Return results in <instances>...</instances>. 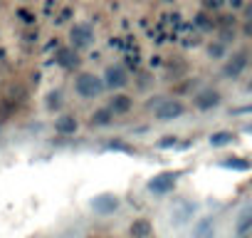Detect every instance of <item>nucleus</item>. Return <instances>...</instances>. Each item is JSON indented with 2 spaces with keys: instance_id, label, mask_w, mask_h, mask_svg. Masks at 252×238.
I'll return each instance as SVG.
<instances>
[{
  "instance_id": "f257e3e1",
  "label": "nucleus",
  "mask_w": 252,
  "mask_h": 238,
  "mask_svg": "<svg viewBox=\"0 0 252 238\" xmlns=\"http://www.w3.org/2000/svg\"><path fill=\"white\" fill-rule=\"evenodd\" d=\"M106 92V84L99 75L94 72H79L74 77V94L82 97V99H96Z\"/></svg>"
},
{
  "instance_id": "f03ea898",
  "label": "nucleus",
  "mask_w": 252,
  "mask_h": 238,
  "mask_svg": "<svg viewBox=\"0 0 252 238\" xmlns=\"http://www.w3.org/2000/svg\"><path fill=\"white\" fill-rule=\"evenodd\" d=\"M154 107V117L158 119V122H176V119H181L186 114V104L176 97H166V99H158Z\"/></svg>"
},
{
  "instance_id": "7ed1b4c3",
  "label": "nucleus",
  "mask_w": 252,
  "mask_h": 238,
  "mask_svg": "<svg viewBox=\"0 0 252 238\" xmlns=\"http://www.w3.org/2000/svg\"><path fill=\"white\" fill-rule=\"evenodd\" d=\"M101 79H104L106 89H111V92H121L126 84L131 82V75H129V70H126L121 62H111V65H106Z\"/></svg>"
},
{
  "instance_id": "20e7f679",
  "label": "nucleus",
  "mask_w": 252,
  "mask_h": 238,
  "mask_svg": "<svg viewBox=\"0 0 252 238\" xmlns=\"http://www.w3.org/2000/svg\"><path fill=\"white\" fill-rule=\"evenodd\" d=\"M247 65H250V52L247 50H235V52H230L225 60H222V77L225 79H237L245 70H247Z\"/></svg>"
},
{
  "instance_id": "39448f33",
  "label": "nucleus",
  "mask_w": 252,
  "mask_h": 238,
  "mask_svg": "<svg viewBox=\"0 0 252 238\" xmlns=\"http://www.w3.org/2000/svg\"><path fill=\"white\" fill-rule=\"evenodd\" d=\"M178 176H181V171H161V174H156V176L149 179L146 189H149L154 196H168V194L176 189Z\"/></svg>"
},
{
  "instance_id": "423d86ee",
  "label": "nucleus",
  "mask_w": 252,
  "mask_h": 238,
  "mask_svg": "<svg viewBox=\"0 0 252 238\" xmlns=\"http://www.w3.org/2000/svg\"><path fill=\"white\" fill-rule=\"evenodd\" d=\"M69 45L74 50H87L94 45V30L87 23H74L69 28Z\"/></svg>"
},
{
  "instance_id": "0eeeda50",
  "label": "nucleus",
  "mask_w": 252,
  "mask_h": 238,
  "mask_svg": "<svg viewBox=\"0 0 252 238\" xmlns=\"http://www.w3.org/2000/svg\"><path fill=\"white\" fill-rule=\"evenodd\" d=\"M222 104V94L213 87H205V89H198L195 97H193V107L198 112H213Z\"/></svg>"
},
{
  "instance_id": "6e6552de",
  "label": "nucleus",
  "mask_w": 252,
  "mask_h": 238,
  "mask_svg": "<svg viewBox=\"0 0 252 238\" xmlns=\"http://www.w3.org/2000/svg\"><path fill=\"white\" fill-rule=\"evenodd\" d=\"M119 206H121V198L116 194H99L89 201V208L96 216H111V213L119 211Z\"/></svg>"
},
{
  "instance_id": "1a4fd4ad",
  "label": "nucleus",
  "mask_w": 252,
  "mask_h": 238,
  "mask_svg": "<svg viewBox=\"0 0 252 238\" xmlns=\"http://www.w3.org/2000/svg\"><path fill=\"white\" fill-rule=\"evenodd\" d=\"M126 233H129V238H154V221L149 216H136L129 221Z\"/></svg>"
},
{
  "instance_id": "9d476101",
  "label": "nucleus",
  "mask_w": 252,
  "mask_h": 238,
  "mask_svg": "<svg viewBox=\"0 0 252 238\" xmlns=\"http://www.w3.org/2000/svg\"><path fill=\"white\" fill-rule=\"evenodd\" d=\"M55 62L62 70H74V67H79V50H74L72 45H64L55 52Z\"/></svg>"
},
{
  "instance_id": "9b49d317",
  "label": "nucleus",
  "mask_w": 252,
  "mask_h": 238,
  "mask_svg": "<svg viewBox=\"0 0 252 238\" xmlns=\"http://www.w3.org/2000/svg\"><path fill=\"white\" fill-rule=\"evenodd\" d=\"M106 107H109V109H111L116 117H121V114H129V112L134 109V97H131V94H126V92H114Z\"/></svg>"
},
{
  "instance_id": "f8f14e48",
  "label": "nucleus",
  "mask_w": 252,
  "mask_h": 238,
  "mask_svg": "<svg viewBox=\"0 0 252 238\" xmlns=\"http://www.w3.org/2000/svg\"><path fill=\"white\" fill-rule=\"evenodd\" d=\"M114 112L109 109V107H99V109H94L92 114H89V127L92 129H106V127H111L114 124Z\"/></svg>"
},
{
  "instance_id": "ddd939ff",
  "label": "nucleus",
  "mask_w": 252,
  "mask_h": 238,
  "mask_svg": "<svg viewBox=\"0 0 252 238\" xmlns=\"http://www.w3.org/2000/svg\"><path fill=\"white\" fill-rule=\"evenodd\" d=\"M77 129H79V122H77L74 114H60V117L55 119V132H57L60 137H72Z\"/></svg>"
},
{
  "instance_id": "4468645a",
  "label": "nucleus",
  "mask_w": 252,
  "mask_h": 238,
  "mask_svg": "<svg viewBox=\"0 0 252 238\" xmlns=\"http://www.w3.org/2000/svg\"><path fill=\"white\" fill-rule=\"evenodd\" d=\"M252 233V206H245L235 218V236H250Z\"/></svg>"
},
{
  "instance_id": "2eb2a0df",
  "label": "nucleus",
  "mask_w": 252,
  "mask_h": 238,
  "mask_svg": "<svg viewBox=\"0 0 252 238\" xmlns=\"http://www.w3.org/2000/svg\"><path fill=\"white\" fill-rule=\"evenodd\" d=\"M237 137L232 134V132H227V129H222V132H213L210 137H208V144L213 147V149H222V147H227V144H232Z\"/></svg>"
},
{
  "instance_id": "dca6fc26",
  "label": "nucleus",
  "mask_w": 252,
  "mask_h": 238,
  "mask_svg": "<svg viewBox=\"0 0 252 238\" xmlns=\"http://www.w3.org/2000/svg\"><path fill=\"white\" fill-rule=\"evenodd\" d=\"M220 166L232 169V171H250L252 169V161L245 159V157H227L225 161H220Z\"/></svg>"
},
{
  "instance_id": "f3484780",
  "label": "nucleus",
  "mask_w": 252,
  "mask_h": 238,
  "mask_svg": "<svg viewBox=\"0 0 252 238\" xmlns=\"http://www.w3.org/2000/svg\"><path fill=\"white\" fill-rule=\"evenodd\" d=\"M205 52H208L210 60H225V57H227V45H225L222 40H213V42L205 47Z\"/></svg>"
},
{
  "instance_id": "a211bd4d",
  "label": "nucleus",
  "mask_w": 252,
  "mask_h": 238,
  "mask_svg": "<svg viewBox=\"0 0 252 238\" xmlns=\"http://www.w3.org/2000/svg\"><path fill=\"white\" fill-rule=\"evenodd\" d=\"M242 33L252 38V0H250V3L245 5V10H242Z\"/></svg>"
},
{
  "instance_id": "6ab92c4d",
  "label": "nucleus",
  "mask_w": 252,
  "mask_h": 238,
  "mask_svg": "<svg viewBox=\"0 0 252 238\" xmlns=\"http://www.w3.org/2000/svg\"><path fill=\"white\" fill-rule=\"evenodd\" d=\"M45 107H47L50 112L60 109V107H62V92H60V89H52V92L47 94V102H45Z\"/></svg>"
},
{
  "instance_id": "aec40b11",
  "label": "nucleus",
  "mask_w": 252,
  "mask_h": 238,
  "mask_svg": "<svg viewBox=\"0 0 252 238\" xmlns=\"http://www.w3.org/2000/svg\"><path fill=\"white\" fill-rule=\"evenodd\" d=\"M176 144V137H163V142H158V147H173Z\"/></svg>"
},
{
  "instance_id": "412c9836",
  "label": "nucleus",
  "mask_w": 252,
  "mask_h": 238,
  "mask_svg": "<svg viewBox=\"0 0 252 238\" xmlns=\"http://www.w3.org/2000/svg\"><path fill=\"white\" fill-rule=\"evenodd\" d=\"M245 92H250V94H252V79H250V82L245 84Z\"/></svg>"
},
{
  "instance_id": "4be33fe9",
  "label": "nucleus",
  "mask_w": 252,
  "mask_h": 238,
  "mask_svg": "<svg viewBox=\"0 0 252 238\" xmlns=\"http://www.w3.org/2000/svg\"><path fill=\"white\" fill-rule=\"evenodd\" d=\"M84 238H101V236H96V233H89V236H84Z\"/></svg>"
},
{
  "instance_id": "5701e85b",
  "label": "nucleus",
  "mask_w": 252,
  "mask_h": 238,
  "mask_svg": "<svg viewBox=\"0 0 252 238\" xmlns=\"http://www.w3.org/2000/svg\"><path fill=\"white\" fill-rule=\"evenodd\" d=\"M240 238H252V233H250V236H240Z\"/></svg>"
}]
</instances>
